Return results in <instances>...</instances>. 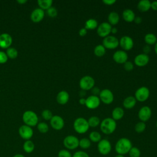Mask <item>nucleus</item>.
Returning <instances> with one entry per match:
<instances>
[{
  "label": "nucleus",
  "instance_id": "obj_21",
  "mask_svg": "<svg viewBox=\"0 0 157 157\" xmlns=\"http://www.w3.org/2000/svg\"><path fill=\"white\" fill-rule=\"evenodd\" d=\"M69 99V94L67 91L62 90L59 91L56 96V101L61 105H64L67 103Z\"/></svg>",
  "mask_w": 157,
  "mask_h": 157
},
{
  "label": "nucleus",
  "instance_id": "obj_5",
  "mask_svg": "<svg viewBox=\"0 0 157 157\" xmlns=\"http://www.w3.org/2000/svg\"><path fill=\"white\" fill-rule=\"evenodd\" d=\"M63 145L68 150L76 149L79 145V139L74 135H68L63 140Z\"/></svg>",
  "mask_w": 157,
  "mask_h": 157
},
{
  "label": "nucleus",
  "instance_id": "obj_18",
  "mask_svg": "<svg viewBox=\"0 0 157 157\" xmlns=\"http://www.w3.org/2000/svg\"><path fill=\"white\" fill-rule=\"evenodd\" d=\"M150 61V58L148 55L145 53H140L136 56L134 59V64L139 67H144L146 66Z\"/></svg>",
  "mask_w": 157,
  "mask_h": 157
},
{
  "label": "nucleus",
  "instance_id": "obj_37",
  "mask_svg": "<svg viewBox=\"0 0 157 157\" xmlns=\"http://www.w3.org/2000/svg\"><path fill=\"white\" fill-rule=\"evenodd\" d=\"M146 129V124L145 122L139 121L137 122L134 127L135 131L137 133H142Z\"/></svg>",
  "mask_w": 157,
  "mask_h": 157
},
{
  "label": "nucleus",
  "instance_id": "obj_39",
  "mask_svg": "<svg viewBox=\"0 0 157 157\" xmlns=\"http://www.w3.org/2000/svg\"><path fill=\"white\" fill-rule=\"evenodd\" d=\"M53 116L52 112L48 109H45L42 112V117L45 120H50Z\"/></svg>",
  "mask_w": 157,
  "mask_h": 157
},
{
  "label": "nucleus",
  "instance_id": "obj_4",
  "mask_svg": "<svg viewBox=\"0 0 157 157\" xmlns=\"http://www.w3.org/2000/svg\"><path fill=\"white\" fill-rule=\"evenodd\" d=\"M22 119L25 124L30 127L34 126L38 124V117L32 110L25 111L23 114Z\"/></svg>",
  "mask_w": 157,
  "mask_h": 157
},
{
  "label": "nucleus",
  "instance_id": "obj_54",
  "mask_svg": "<svg viewBox=\"0 0 157 157\" xmlns=\"http://www.w3.org/2000/svg\"><path fill=\"white\" fill-rule=\"evenodd\" d=\"M27 2L26 0H18L17 1V2L20 4H25Z\"/></svg>",
  "mask_w": 157,
  "mask_h": 157
},
{
  "label": "nucleus",
  "instance_id": "obj_32",
  "mask_svg": "<svg viewBox=\"0 0 157 157\" xmlns=\"http://www.w3.org/2000/svg\"><path fill=\"white\" fill-rule=\"evenodd\" d=\"M88 123L90 127L91 128H96L99 126L101 123L100 119L97 116H92L89 118L88 120Z\"/></svg>",
  "mask_w": 157,
  "mask_h": 157
},
{
  "label": "nucleus",
  "instance_id": "obj_36",
  "mask_svg": "<svg viewBox=\"0 0 157 157\" xmlns=\"http://www.w3.org/2000/svg\"><path fill=\"white\" fill-rule=\"evenodd\" d=\"M37 128L38 131L43 134L47 133L49 130L48 125L44 122H40L37 124Z\"/></svg>",
  "mask_w": 157,
  "mask_h": 157
},
{
  "label": "nucleus",
  "instance_id": "obj_31",
  "mask_svg": "<svg viewBox=\"0 0 157 157\" xmlns=\"http://www.w3.org/2000/svg\"><path fill=\"white\" fill-rule=\"evenodd\" d=\"M106 52L105 48L102 45V44H99L96 45L94 48V54L98 57L103 56Z\"/></svg>",
  "mask_w": 157,
  "mask_h": 157
},
{
  "label": "nucleus",
  "instance_id": "obj_28",
  "mask_svg": "<svg viewBox=\"0 0 157 157\" xmlns=\"http://www.w3.org/2000/svg\"><path fill=\"white\" fill-rule=\"evenodd\" d=\"M98 26V21L94 18H89L85 23V28L87 30H93Z\"/></svg>",
  "mask_w": 157,
  "mask_h": 157
},
{
  "label": "nucleus",
  "instance_id": "obj_8",
  "mask_svg": "<svg viewBox=\"0 0 157 157\" xmlns=\"http://www.w3.org/2000/svg\"><path fill=\"white\" fill-rule=\"evenodd\" d=\"M99 98L102 103L107 105L112 104L114 99V96L112 91L107 88L101 90Z\"/></svg>",
  "mask_w": 157,
  "mask_h": 157
},
{
  "label": "nucleus",
  "instance_id": "obj_51",
  "mask_svg": "<svg viewBox=\"0 0 157 157\" xmlns=\"http://www.w3.org/2000/svg\"><path fill=\"white\" fill-rule=\"evenodd\" d=\"M85 102H86V99L84 98H80L79 99V103L81 105H85Z\"/></svg>",
  "mask_w": 157,
  "mask_h": 157
},
{
  "label": "nucleus",
  "instance_id": "obj_25",
  "mask_svg": "<svg viewBox=\"0 0 157 157\" xmlns=\"http://www.w3.org/2000/svg\"><path fill=\"white\" fill-rule=\"evenodd\" d=\"M137 9L142 12H147L151 9V2L148 0H141L137 4Z\"/></svg>",
  "mask_w": 157,
  "mask_h": 157
},
{
  "label": "nucleus",
  "instance_id": "obj_43",
  "mask_svg": "<svg viewBox=\"0 0 157 157\" xmlns=\"http://www.w3.org/2000/svg\"><path fill=\"white\" fill-rule=\"evenodd\" d=\"M123 67H124V69L126 71H131L134 68V64L132 62H131V61H127L126 63H124L123 64Z\"/></svg>",
  "mask_w": 157,
  "mask_h": 157
},
{
  "label": "nucleus",
  "instance_id": "obj_27",
  "mask_svg": "<svg viewBox=\"0 0 157 157\" xmlns=\"http://www.w3.org/2000/svg\"><path fill=\"white\" fill-rule=\"evenodd\" d=\"M35 148V145L34 142L31 140H25L23 144V150L26 153H32Z\"/></svg>",
  "mask_w": 157,
  "mask_h": 157
},
{
  "label": "nucleus",
  "instance_id": "obj_41",
  "mask_svg": "<svg viewBox=\"0 0 157 157\" xmlns=\"http://www.w3.org/2000/svg\"><path fill=\"white\" fill-rule=\"evenodd\" d=\"M47 13L49 17H50L52 18H54L57 16L58 11L55 7H51L48 9L47 10Z\"/></svg>",
  "mask_w": 157,
  "mask_h": 157
},
{
  "label": "nucleus",
  "instance_id": "obj_42",
  "mask_svg": "<svg viewBox=\"0 0 157 157\" xmlns=\"http://www.w3.org/2000/svg\"><path fill=\"white\" fill-rule=\"evenodd\" d=\"M72 157H90L89 155L82 150H79L75 151L72 156Z\"/></svg>",
  "mask_w": 157,
  "mask_h": 157
},
{
  "label": "nucleus",
  "instance_id": "obj_10",
  "mask_svg": "<svg viewBox=\"0 0 157 157\" xmlns=\"http://www.w3.org/2000/svg\"><path fill=\"white\" fill-rule=\"evenodd\" d=\"M97 148L100 154L102 155H107L112 150V145L109 140L103 139L98 143Z\"/></svg>",
  "mask_w": 157,
  "mask_h": 157
},
{
  "label": "nucleus",
  "instance_id": "obj_11",
  "mask_svg": "<svg viewBox=\"0 0 157 157\" xmlns=\"http://www.w3.org/2000/svg\"><path fill=\"white\" fill-rule=\"evenodd\" d=\"M112 26L108 22H102L98 25L97 28V34L101 37H105L111 33Z\"/></svg>",
  "mask_w": 157,
  "mask_h": 157
},
{
  "label": "nucleus",
  "instance_id": "obj_46",
  "mask_svg": "<svg viewBox=\"0 0 157 157\" xmlns=\"http://www.w3.org/2000/svg\"><path fill=\"white\" fill-rule=\"evenodd\" d=\"M87 34V29H86L85 28H82L81 29H80L79 31H78V34L80 36H86V34Z\"/></svg>",
  "mask_w": 157,
  "mask_h": 157
},
{
  "label": "nucleus",
  "instance_id": "obj_9",
  "mask_svg": "<svg viewBox=\"0 0 157 157\" xmlns=\"http://www.w3.org/2000/svg\"><path fill=\"white\" fill-rule=\"evenodd\" d=\"M150 96V90L146 86H141L137 88L134 93V98L136 101L144 102L147 101Z\"/></svg>",
  "mask_w": 157,
  "mask_h": 157
},
{
  "label": "nucleus",
  "instance_id": "obj_35",
  "mask_svg": "<svg viewBox=\"0 0 157 157\" xmlns=\"http://www.w3.org/2000/svg\"><path fill=\"white\" fill-rule=\"evenodd\" d=\"M6 55L10 59H15L18 56V51L13 47H9L6 50Z\"/></svg>",
  "mask_w": 157,
  "mask_h": 157
},
{
  "label": "nucleus",
  "instance_id": "obj_6",
  "mask_svg": "<svg viewBox=\"0 0 157 157\" xmlns=\"http://www.w3.org/2000/svg\"><path fill=\"white\" fill-rule=\"evenodd\" d=\"M95 80L90 75H85L82 77L79 81V86L81 90L88 91L91 90L94 86Z\"/></svg>",
  "mask_w": 157,
  "mask_h": 157
},
{
  "label": "nucleus",
  "instance_id": "obj_58",
  "mask_svg": "<svg viewBox=\"0 0 157 157\" xmlns=\"http://www.w3.org/2000/svg\"><path fill=\"white\" fill-rule=\"evenodd\" d=\"M156 128H157V121H156Z\"/></svg>",
  "mask_w": 157,
  "mask_h": 157
},
{
  "label": "nucleus",
  "instance_id": "obj_3",
  "mask_svg": "<svg viewBox=\"0 0 157 157\" xmlns=\"http://www.w3.org/2000/svg\"><path fill=\"white\" fill-rule=\"evenodd\" d=\"M73 127L75 131L78 134H85L90 128L88 120L83 117L77 118L74 121Z\"/></svg>",
  "mask_w": 157,
  "mask_h": 157
},
{
  "label": "nucleus",
  "instance_id": "obj_12",
  "mask_svg": "<svg viewBox=\"0 0 157 157\" xmlns=\"http://www.w3.org/2000/svg\"><path fill=\"white\" fill-rule=\"evenodd\" d=\"M119 45L124 51H129L134 47L133 39L128 36H124L119 40Z\"/></svg>",
  "mask_w": 157,
  "mask_h": 157
},
{
  "label": "nucleus",
  "instance_id": "obj_14",
  "mask_svg": "<svg viewBox=\"0 0 157 157\" xmlns=\"http://www.w3.org/2000/svg\"><path fill=\"white\" fill-rule=\"evenodd\" d=\"M101 103V101L99 99V96L95 95L89 96L87 98H86L85 105L89 109H97Z\"/></svg>",
  "mask_w": 157,
  "mask_h": 157
},
{
  "label": "nucleus",
  "instance_id": "obj_40",
  "mask_svg": "<svg viewBox=\"0 0 157 157\" xmlns=\"http://www.w3.org/2000/svg\"><path fill=\"white\" fill-rule=\"evenodd\" d=\"M72 155L67 149H62L58 151V157H72Z\"/></svg>",
  "mask_w": 157,
  "mask_h": 157
},
{
  "label": "nucleus",
  "instance_id": "obj_16",
  "mask_svg": "<svg viewBox=\"0 0 157 157\" xmlns=\"http://www.w3.org/2000/svg\"><path fill=\"white\" fill-rule=\"evenodd\" d=\"M112 58L115 63L118 64H124L128 61V56L126 52L123 50H119L113 53Z\"/></svg>",
  "mask_w": 157,
  "mask_h": 157
},
{
  "label": "nucleus",
  "instance_id": "obj_24",
  "mask_svg": "<svg viewBox=\"0 0 157 157\" xmlns=\"http://www.w3.org/2000/svg\"><path fill=\"white\" fill-rule=\"evenodd\" d=\"M124 114V112L123 108L120 107H115L112 112V118L115 121L121 120Z\"/></svg>",
  "mask_w": 157,
  "mask_h": 157
},
{
  "label": "nucleus",
  "instance_id": "obj_13",
  "mask_svg": "<svg viewBox=\"0 0 157 157\" xmlns=\"http://www.w3.org/2000/svg\"><path fill=\"white\" fill-rule=\"evenodd\" d=\"M18 134L24 140H30L33 137L34 132L31 127L24 124L21 126L18 129Z\"/></svg>",
  "mask_w": 157,
  "mask_h": 157
},
{
  "label": "nucleus",
  "instance_id": "obj_45",
  "mask_svg": "<svg viewBox=\"0 0 157 157\" xmlns=\"http://www.w3.org/2000/svg\"><path fill=\"white\" fill-rule=\"evenodd\" d=\"M91 91H92V93H93V95H95V96H98L99 94L100 93V89L97 87V86H94L92 89H91Z\"/></svg>",
  "mask_w": 157,
  "mask_h": 157
},
{
  "label": "nucleus",
  "instance_id": "obj_50",
  "mask_svg": "<svg viewBox=\"0 0 157 157\" xmlns=\"http://www.w3.org/2000/svg\"><path fill=\"white\" fill-rule=\"evenodd\" d=\"M142 21V18L140 17H139V16H137L135 17L134 20V22L136 24H140Z\"/></svg>",
  "mask_w": 157,
  "mask_h": 157
},
{
  "label": "nucleus",
  "instance_id": "obj_26",
  "mask_svg": "<svg viewBox=\"0 0 157 157\" xmlns=\"http://www.w3.org/2000/svg\"><path fill=\"white\" fill-rule=\"evenodd\" d=\"M108 23L111 26H114L118 24L120 21V16L119 14L116 12H111L109 13L108 17Z\"/></svg>",
  "mask_w": 157,
  "mask_h": 157
},
{
  "label": "nucleus",
  "instance_id": "obj_17",
  "mask_svg": "<svg viewBox=\"0 0 157 157\" xmlns=\"http://www.w3.org/2000/svg\"><path fill=\"white\" fill-rule=\"evenodd\" d=\"M50 122L52 128L56 131L62 129L64 126L63 118L59 115H53L50 120Z\"/></svg>",
  "mask_w": 157,
  "mask_h": 157
},
{
  "label": "nucleus",
  "instance_id": "obj_57",
  "mask_svg": "<svg viewBox=\"0 0 157 157\" xmlns=\"http://www.w3.org/2000/svg\"><path fill=\"white\" fill-rule=\"evenodd\" d=\"M114 157H124V155H119V154H117V155H115Z\"/></svg>",
  "mask_w": 157,
  "mask_h": 157
},
{
  "label": "nucleus",
  "instance_id": "obj_59",
  "mask_svg": "<svg viewBox=\"0 0 157 157\" xmlns=\"http://www.w3.org/2000/svg\"><path fill=\"white\" fill-rule=\"evenodd\" d=\"M144 157H146V156H144Z\"/></svg>",
  "mask_w": 157,
  "mask_h": 157
},
{
  "label": "nucleus",
  "instance_id": "obj_23",
  "mask_svg": "<svg viewBox=\"0 0 157 157\" xmlns=\"http://www.w3.org/2000/svg\"><path fill=\"white\" fill-rule=\"evenodd\" d=\"M136 99L134 96H129L124 98L123 102V105L126 109H132L136 104Z\"/></svg>",
  "mask_w": 157,
  "mask_h": 157
},
{
  "label": "nucleus",
  "instance_id": "obj_49",
  "mask_svg": "<svg viewBox=\"0 0 157 157\" xmlns=\"http://www.w3.org/2000/svg\"><path fill=\"white\" fill-rule=\"evenodd\" d=\"M151 9L153 10H157V1L151 2Z\"/></svg>",
  "mask_w": 157,
  "mask_h": 157
},
{
  "label": "nucleus",
  "instance_id": "obj_19",
  "mask_svg": "<svg viewBox=\"0 0 157 157\" xmlns=\"http://www.w3.org/2000/svg\"><path fill=\"white\" fill-rule=\"evenodd\" d=\"M12 43V38L8 33L0 34V47L2 48H8Z\"/></svg>",
  "mask_w": 157,
  "mask_h": 157
},
{
  "label": "nucleus",
  "instance_id": "obj_30",
  "mask_svg": "<svg viewBox=\"0 0 157 157\" xmlns=\"http://www.w3.org/2000/svg\"><path fill=\"white\" fill-rule=\"evenodd\" d=\"M53 4L52 0H38L37 4L39 8L44 10H47L52 7Z\"/></svg>",
  "mask_w": 157,
  "mask_h": 157
},
{
  "label": "nucleus",
  "instance_id": "obj_33",
  "mask_svg": "<svg viewBox=\"0 0 157 157\" xmlns=\"http://www.w3.org/2000/svg\"><path fill=\"white\" fill-rule=\"evenodd\" d=\"M91 142H99L102 139H101V134L98 131H92L89 134V138H88Z\"/></svg>",
  "mask_w": 157,
  "mask_h": 157
},
{
  "label": "nucleus",
  "instance_id": "obj_53",
  "mask_svg": "<svg viewBox=\"0 0 157 157\" xmlns=\"http://www.w3.org/2000/svg\"><path fill=\"white\" fill-rule=\"evenodd\" d=\"M117 31H118V30H117V28H115V27L112 28V29H111V33L112 34H116L117 33Z\"/></svg>",
  "mask_w": 157,
  "mask_h": 157
},
{
  "label": "nucleus",
  "instance_id": "obj_55",
  "mask_svg": "<svg viewBox=\"0 0 157 157\" xmlns=\"http://www.w3.org/2000/svg\"><path fill=\"white\" fill-rule=\"evenodd\" d=\"M12 157H25V156L23 155H22V154L17 153V154H15V155H13Z\"/></svg>",
  "mask_w": 157,
  "mask_h": 157
},
{
  "label": "nucleus",
  "instance_id": "obj_47",
  "mask_svg": "<svg viewBox=\"0 0 157 157\" xmlns=\"http://www.w3.org/2000/svg\"><path fill=\"white\" fill-rule=\"evenodd\" d=\"M102 2L107 6H112L116 2L115 0H103Z\"/></svg>",
  "mask_w": 157,
  "mask_h": 157
},
{
  "label": "nucleus",
  "instance_id": "obj_29",
  "mask_svg": "<svg viewBox=\"0 0 157 157\" xmlns=\"http://www.w3.org/2000/svg\"><path fill=\"white\" fill-rule=\"evenodd\" d=\"M144 41L147 45H154L157 42V37L153 33H147L144 37Z\"/></svg>",
  "mask_w": 157,
  "mask_h": 157
},
{
  "label": "nucleus",
  "instance_id": "obj_7",
  "mask_svg": "<svg viewBox=\"0 0 157 157\" xmlns=\"http://www.w3.org/2000/svg\"><path fill=\"white\" fill-rule=\"evenodd\" d=\"M102 45L105 49H115L119 45V39L114 36L109 35L103 39Z\"/></svg>",
  "mask_w": 157,
  "mask_h": 157
},
{
  "label": "nucleus",
  "instance_id": "obj_22",
  "mask_svg": "<svg viewBox=\"0 0 157 157\" xmlns=\"http://www.w3.org/2000/svg\"><path fill=\"white\" fill-rule=\"evenodd\" d=\"M122 17L123 20L128 23L134 21V20L136 17L135 13L132 9H126L123 11Z\"/></svg>",
  "mask_w": 157,
  "mask_h": 157
},
{
  "label": "nucleus",
  "instance_id": "obj_20",
  "mask_svg": "<svg viewBox=\"0 0 157 157\" xmlns=\"http://www.w3.org/2000/svg\"><path fill=\"white\" fill-rule=\"evenodd\" d=\"M44 15V11L40 8H37L31 12V20L34 23H39L43 20Z\"/></svg>",
  "mask_w": 157,
  "mask_h": 157
},
{
  "label": "nucleus",
  "instance_id": "obj_1",
  "mask_svg": "<svg viewBox=\"0 0 157 157\" xmlns=\"http://www.w3.org/2000/svg\"><path fill=\"white\" fill-rule=\"evenodd\" d=\"M132 147V142L129 139L122 137L118 139L116 142L115 150L117 154L124 155L128 153Z\"/></svg>",
  "mask_w": 157,
  "mask_h": 157
},
{
  "label": "nucleus",
  "instance_id": "obj_48",
  "mask_svg": "<svg viewBox=\"0 0 157 157\" xmlns=\"http://www.w3.org/2000/svg\"><path fill=\"white\" fill-rule=\"evenodd\" d=\"M150 51H151V48H150V45H145V46L144 47V48H143L144 53L148 55V53Z\"/></svg>",
  "mask_w": 157,
  "mask_h": 157
},
{
  "label": "nucleus",
  "instance_id": "obj_34",
  "mask_svg": "<svg viewBox=\"0 0 157 157\" xmlns=\"http://www.w3.org/2000/svg\"><path fill=\"white\" fill-rule=\"evenodd\" d=\"M91 142L88 138H82L79 140V145L80 147L82 149H88L91 147Z\"/></svg>",
  "mask_w": 157,
  "mask_h": 157
},
{
  "label": "nucleus",
  "instance_id": "obj_56",
  "mask_svg": "<svg viewBox=\"0 0 157 157\" xmlns=\"http://www.w3.org/2000/svg\"><path fill=\"white\" fill-rule=\"evenodd\" d=\"M155 52L156 54L157 55V42H156V43L155 44Z\"/></svg>",
  "mask_w": 157,
  "mask_h": 157
},
{
  "label": "nucleus",
  "instance_id": "obj_44",
  "mask_svg": "<svg viewBox=\"0 0 157 157\" xmlns=\"http://www.w3.org/2000/svg\"><path fill=\"white\" fill-rule=\"evenodd\" d=\"M8 57L6 55V53L2 51H0V64H4L7 62Z\"/></svg>",
  "mask_w": 157,
  "mask_h": 157
},
{
  "label": "nucleus",
  "instance_id": "obj_52",
  "mask_svg": "<svg viewBox=\"0 0 157 157\" xmlns=\"http://www.w3.org/2000/svg\"><path fill=\"white\" fill-rule=\"evenodd\" d=\"M85 92H86V91H84V90H81V91H80V93H79V96H80V98H83V97L86 95Z\"/></svg>",
  "mask_w": 157,
  "mask_h": 157
},
{
  "label": "nucleus",
  "instance_id": "obj_38",
  "mask_svg": "<svg viewBox=\"0 0 157 157\" xmlns=\"http://www.w3.org/2000/svg\"><path fill=\"white\" fill-rule=\"evenodd\" d=\"M129 157H140L141 152L139 148L136 147H132L128 152Z\"/></svg>",
  "mask_w": 157,
  "mask_h": 157
},
{
  "label": "nucleus",
  "instance_id": "obj_15",
  "mask_svg": "<svg viewBox=\"0 0 157 157\" xmlns=\"http://www.w3.org/2000/svg\"><path fill=\"white\" fill-rule=\"evenodd\" d=\"M151 116V110L150 107L144 105L142 107L138 112V118L140 121L145 122L148 121Z\"/></svg>",
  "mask_w": 157,
  "mask_h": 157
},
{
  "label": "nucleus",
  "instance_id": "obj_2",
  "mask_svg": "<svg viewBox=\"0 0 157 157\" xmlns=\"http://www.w3.org/2000/svg\"><path fill=\"white\" fill-rule=\"evenodd\" d=\"M117 128V123L113 118L107 117L102 120L100 123V129L105 134H112Z\"/></svg>",
  "mask_w": 157,
  "mask_h": 157
}]
</instances>
